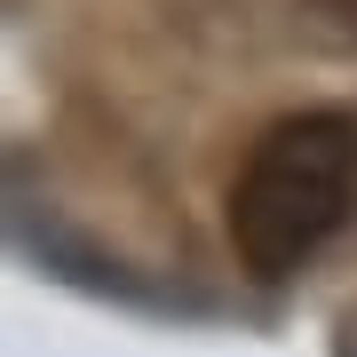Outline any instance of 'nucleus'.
<instances>
[{"label": "nucleus", "instance_id": "1", "mask_svg": "<svg viewBox=\"0 0 357 357\" xmlns=\"http://www.w3.org/2000/svg\"><path fill=\"white\" fill-rule=\"evenodd\" d=\"M357 215V119L294 112L278 119L230 183V246L255 278H294Z\"/></svg>", "mask_w": 357, "mask_h": 357}, {"label": "nucleus", "instance_id": "2", "mask_svg": "<svg viewBox=\"0 0 357 357\" xmlns=\"http://www.w3.org/2000/svg\"><path fill=\"white\" fill-rule=\"evenodd\" d=\"M302 32L326 48H357V0H302Z\"/></svg>", "mask_w": 357, "mask_h": 357}]
</instances>
